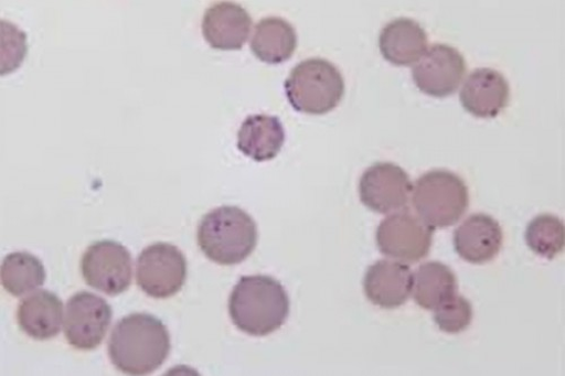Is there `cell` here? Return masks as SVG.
Masks as SVG:
<instances>
[{
    "label": "cell",
    "mask_w": 565,
    "mask_h": 376,
    "mask_svg": "<svg viewBox=\"0 0 565 376\" xmlns=\"http://www.w3.org/2000/svg\"><path fill=\"white\" fill-rule=\"evenodd\" d=\"M298 46V34L288 21L280 18L260 20L254 31L250 49L254 55L269 65L288 62Z\"/></svg>",
    "instance_id": "d6986e66"
},
{
    "label": "cell",
    "mask_w": 565,
    "mask_h": 376,
    "mask_svg": "<svg viewBox=\"0 0 565 376\" xmlns=\"http://www.w3.org/2000/svg\"><path fill=\"white\" fill-rule=\"evenodd\" d=\"M113 320L109 303L97 294L78 292L66 305L64 333L70 345L93 351L104 342Z\"/></svg>",
    "instance_id": "9c48e42d"
},
{
    "label": "cell",
    "mask_w": 565,
    "mask_h": 376,
    "mask_svg": "<svg viewBox=\"0 0 565 376\" xmlns=\"http://www.w3.org/2000/svg\"><path fill=\"white\" fill-rule=\"evenodd\" d=\"M186 260L175 246L158 243L140 253L136 266L137 286L153 299H169L181 291Z\"/></svg>",
    "instance_id": "8992f818"
},
{
    "label": "cell",
    "mask_w": 565,
    "mask_h": 376,
    "mask_svg": "<svg viewBox=\"0 0 565 376\" xmlns=\"http://www.w3.org/2000/svg\"><path fill=\"white\" fill-rule=\"evenodd\" d=\"M2 284L14 297H23L44 284L45 270L39 258L29 253L8 255L2 264Z\"/></svg>",
    "instance_id": "44dd1931"
},
{
    "label": "cell",
    "mask_w": 565,
    "mask_h": 376,
    "mask_svg": "<svg viewBox=\"0 0 565 376\" xmlns=\"http://www.w3.org/2000/svg\"><path fill=\"white\" fill-rule=\"evenodd\" d=\"M466 71L463 56L454 46L438 43L416 63L413 80L427 96L446 98L458 89Z\"/></svg>",
    "instance_id": "8fae6325"
},
{
    "label": "cell",
    "mask_w": 565,
    "mask_h": 376,
    "mask_svg": "<svg viewBox=\"0 0 565 376\" xmlns=\"http://www.w3.org/2000/svg\"><path fill=\"white\" fill-rule=\"evenodd\" d=\"M413 206L433 229L450 227L468 210V187L457 174L433 170L423 174L413 186Z\"/></svg>",
    "instance_id": "5b68a950"
},
{
    "label": "cell",
    "mask_w": 565,
    "mask_h": 376,
    "mask_svg": "<svg viewBox=\"0 0 565 376\" xmlns=\"http://www.w3.org/2000/svg\"><path fill=\"white\" fill-rule=\"evenodd\" d=\"M525 240L533 253L552 260L564 250V223L551 214L536 216L526 228Z\"/></svg>",
    "instance_id": "7402d4cb"
},
{
    "label": "cell",
    "mask_w": 565,
    "mask_h": 376,
    "mask_svg": "<svg viewBox=\"0 0 565 376\" xmlns=\"http://www.w3.org/2000/svg\"><path fill=\"white\" fill-rule=\"evenodd\" d=\"M258 229L244 210L222 206L207 213L198 228L202 253L213 262L233 266L245 261L256 249Z\"/></svg>",
    "instance_id": "3957f363"
},
{
    "label": "cell",
    "mask_w": 565,
    "mask_h": 376,
    "mask_svg": "<svg viewBox=\"0 0 565 376\" xmlns=\"http://www.w3.org/2000/svg\"><path fill=\"white\" fill-rule=\"evenodd\" d=\"M285 86L294 109L313 116L333 111L345 93V82L340 69L322 58H310L298 64Z\"/></svg>",
    "instance_id": "277c9868"
},
{
    "label": "cell",
    "mask_w": 565,
    "mask_h": 376,
    "mask_svg": "<svg viewBox=\"0 0 565 376\" xmlns=\"http://www.w3.org/2000/svg\"><path fill=\"white\" fill-rule=\"evenodd\" d=\"M428 34L414 20L390 22L380 36V49L391 64L407 67L417 63L428 51Z\"/></svg>",
    "instance_id": "2e32d148"
},
{
    "label": "cell",
    "mask_w": 565,
    "mask_h": 376,
    "mask_svg": "<svg viewBox=\"0 0 565 376\" xmlns=\"http://www.w3.org/2000/svg\"><path fill=\"white\" fill-rule=\"evenodd\" d=\"M170 351L168 327L148 313H134L118 321L108 344L113 364L129 375L153 373L163 365Z\"/></svg>",
    "instance_id": "6da1fadb"
},
{
    "label": "cell",
    "mask_w": 565,
    "mask_h": 376,
    "mask_svg": "<svg viewBox=\"0 0 565 376\" xmlns=\"http://www.w3.org/2000/svg\"><path fill=\"white\" fill-rule=\"evenodd\" d=\"M228 312L234 325L243 333L265 337L277 332L288 320L289 294L270 276H243L230 296Z\"/></svg>",
    "instance_id": "7a4b0ae2"
},
{
    "label": "cell",
    "mask_w": 565,
    "mask_h": 376,
    "mask_svg": "<svg viewBox=\"0 0 565 376\" xmlns=\"http://www.w3.org/2000/svg\"><path fill=\"white\" fill-rule=\"evenodd\" d=\"M414 276L402 262L381 260L370 266L363 280L367 300L382 309L404 305L413 291Z\"/></svg>",
    "instance_id": "5bb4252c"
},
{
    "label": "cell",
    "mask_w": 565,
    "mask_h": 376,
    "mask_svg": "<svg viewBox=\"0 0 565 376\" xmlns=\"http://www.w3.org/2000/svg\"><path fill=\"white\" fill-rule=\"evenodd\" d=\"M457 278L445 264L430 261L414 275V300L424 310L436 311L457 296Z\"/></svg>",
    "instance_id": "ffe728a7"
},
{
    "label": "cell",
    "mask_w": 565,
    "mask_h": 376,
    "mask_svg": "<svg viewBox=\"0 0 565 376\" xmlns=\"http://www.w3.org/2000/svg\"><path fill=\"white\" fill-rule=\"evenodd\" d=\"M473 314L472 304L456 296L435 311L434 319L441 332L456 335L465 332L472 323Z\"/></svg>",
    "instance_id": "603a6c76"
},
{
    "label": "cell",
    "mask_w": 565,
    "mask_h": 376,
    "mask_svg": "<svg viewBox=\"0 0 565 376\" xmlns=\"http://www.w3.org/2000/svg\"><path fill=\"white\" fill-rule=\"evenodd\" d=\"M360 198L370 211L391 214L404 210L413 192L409 175L394 163H375L361 176Z\"/></svg>",
    "instance_id": "30bf717a"
},
{
    "label": "cell",
    "mask_w": 565,
    "mask_h": 376,
    "mask_svg": "<svg viewBox=\"0 0 565 376\" xmlns=\"http://www.w3.org/2000/svg\"><path fill=\"white\" fill-rule=\"evenodd\" d=\"M252 26L253 19L242 6L218 2L206 10L202 30L212 49L239 51L247 42Z\"/></svg>",
    "instance_id": "9a60e30c"
},
{
    "label": "cell",
    "mask_w": 565,
    "mask_h": 376,
    "mask_svg": "<svg viewBox=\"0 0 565 376\" xmlns=\"http://www.w3.org/2000/svg\"><path fill=\"white\" fill-rule=\"evenodd\" d=\"M503 245V232L497 219L487 214H473L454 233L458 256L469 264L484 265L494 260Z\"/></svg>",
    "instance_id": "7c38bea8"
},
{
    "label": "cell",
    "mask_w": 565,
    "mask_h": 376,
    "mask_svg": "<svg viewBox=\"0 0 565 376\" xmlns=\"http://www.w3.org/2000/svg\"><path fill=\"white\" fill-rule=\"evenodd\" d=\"M64 304L53 292L38 291L19 305L18 322L22 331L35 341H49L61 333Z\"/></svg>",
    "instance_id": "e0dca14e"
},
{
    "label": "cell",
    "mask_w": 565,
    "mask_h": 376,
    "mask_svg": "<svg viewBox=\"0 0 565 376\" xmlns=\"http://www.w3.org/2000/svg\"><path fill=\"white\" fill-rule=\"evenodd\" d=\"M459 99L470 115L482 119L495 118L509 104L510 86L500 72L478 68L465 80Z\"/></svg>",
    "instance_id": "4fadbf2b"
},
{
    "label": "cell",
    "mask_w": 565,
    "mask_h": 376,
    "mask_svg": "<svg viewBox=\"0 0 565 376\" xmlns=\"http://www.w3.org/2000/svg\"><path fill=\"white\" fill-rule=\"evenodd\" d=\"M85 283L107 296L126 292L132 279V259L122 245L103 240L92 244L81 260Z\"/></svg>",
    "instance_id": "52a82bcc"
},
{
    "label": "cell",
    "mask_w": 565,
    "mask_h": 376,
    "mask_svg": "<svg viewBox=\"0 0 565 376\" xmlns=\"http://www.w3.org/2000/svg\"><path fill=\"white\" fill-rule=\"evenodd\" d=\"M434 229L409 211L394 213L376 229V245L392 259L415 264L431 249Z\"/></svg>",
    "instance_id": "ba28073f"
},
{
    "label": "cell",
    "mask_w": 565,
    "mask_h": 376,
    "mask_svg": "<svg viewBox=\"0 0 565 376\" xmlns=\"http://www.w3.org/2000/svg\"><path fill=\"white\" fill-rule=\"evenodd\" d=\"M286 142V130L277 117L253 115L238 132V149L256 162L275 159Z\"/></svg>",
    "instance_id": "ac0fdd59"
}]
</instances>
